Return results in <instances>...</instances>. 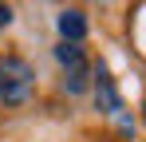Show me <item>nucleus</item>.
I'll list each match as a JSON object with an SVG mask.
<instances>
[{"instance_id":"obj_1","label":"nucleus","mask_w":146,"mask_h":142,"mask_svg":"<svg viewBox=\"0 0 146 142\" xmlns=\"http://www.w3.org/2000/svg\"><path fill=\"white\" fill-rule=\"evenodd\" d=\"M32 83H36V71L28 59L20 55H0V99L20 107L28 95H32Z\"/></svg>"},{"instance_id":"obj_2","label":"nucleus","mask_w":146,"mask_h":142,"mask_svg":"<svg viewBox=\"0 0 146 142\" xmlns=\"http://www.w3.org/2000/svg\"><path fill=\"white\" fill-rule=\"evenodd\" d=\"M55 59H59V67H63V87L71 95H83L87 91V79H91V67H87V59H83V47L79 44H59L55 47Z\"/></svg>"},{"instance_id":"obj_3","label":"nucleus","mask_w":146,"mask_h":142,"mask_svg":"<svg viewBox=\"0 0 146 142\" xmlns=\"http://www.w3.org/2000/svg\"><path fill=\"white\" fill-rule=\"evenodd\" d=\"M95 103H99V111H107V115H119V111H122L119 87H115V79H111L107 67L95 71Z\"/></svg>"},{"instance_id":"obj_4","label":"nucleus","mask_w":146,"mask_h":142,"mask_svg":"<svg viewBox=\"0 0 146 142\" xmlns=\"http://www.w3.org/2000/svg\"><path fill=\"white\" fill-rule=\"evenodd\" d=\"M55 28H59L63 44H79V40L87 36V16H83L79 8H63V12H59V20H55Z\"/></svg>"},{"instance_id":"obj_5","label":"nucleus","mask_w":146,"mask_h":142,"mask_svg":"<svg viewBox=\"0 0 146 142\" xmlns=\"http://www.w3.org/2000/svg\"><path fill=\"white\" fill-rule=\"evenodd\" d=\"M8 24H12V8H8V4H0V32H4Z\"/></svg>"},{"instance_id":"obj_6","label":"nucleus","mask_w":146,"mask_h":142,"mask_svg":"<svg viewBox=\"0 0 146 142\" xmlns=\"http://www.w3.org/2000/svg\"><path fill=\"white\" fill-rule=\"evenodd\" d=\"M142 107H146V103H142Z\"/></svg>"}]
</instances>
